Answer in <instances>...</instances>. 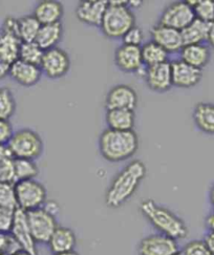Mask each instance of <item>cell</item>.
<instances>
[{"mask_svg": "<svg viewBox=\"0 0 214 255\" xmlns=\"http://www.w3.org/2000/svg\"><path fill=\"white\" fill-rule=\"evenodd\" d=\"M176 255H183V254H182V252H181V251H180V252H179V253H178V254H176Z\"/></svg>", "mask_w": 214, "mask_h": 255, "instance_id": "681fc988", "label": "cell"}, {"mask_svg": "<svg viewBox=\"0 0 214 255\" xmlns=\"http://www.w3.org/2000/svg\"><path fill=\"white\" fill-rule=\"evenodd\" d=\"M151 37L152 41L159 44L168 54L179 52L184 46L182 33L171 27L157 24L151 29Z\"/></svg>", "mask_w": 214, "mask_h": 255, "instance_id": "e0dca14e", "label": "cell"}, {"mask_svg": "<svg viewBox=\"0 0 214 255\" xmlns=\"http://www.w3.org/2000/svg\"><path fill=\"white\" fill-rule=\"evenodd\" d=\"M9 76L18 84L22 86H33L39 82L42 76L40 66L18 60L11 64Z\"/></svg>", "mask_w": 214, "mask_h": 255, "instance_id": "ac0fdd59", "label": "cell"}, {"mask_svg": "<svg viewBox=\"0 0 214 255\" xmlns=\"http://www.w3.org/2000/svg\"><path fill=\"white\" fill-rule=\"evenodd\" d=\"M203 241L205 242L206 246H207V248L209 249L210 253H211L212 255H214V233L208 232V233L205 235V238H204Z\"/></svg>", "mask_w": 214, "mask_h": 255, "instance_id": "b9f144b4", "label": "cell"}, {"mask_svg": "<svg viewBox=\"0 0 214 255\" xmlns=\"http://www.w3.org/2000/svg\"><path fill=\"white\" fill-rule=\"evenodd\" d=\"M26 218L35 242L47 244L58 228L56 215L42 207L26 212Z\"/></svg>", "mask_w": 214, "mask_h": 255, "instance_id": "52a82bcc", "label": "cell"}, {"mask_svg": "<svg viewBox=\"0 0 214 255\" xmlns=\"http://www.w3.org/2000/svg\"><path fill=\"white\" fill-rule=\"evenodd\" d=\"M143 39H144V34H143L142 28L135 25L124 35L122 40H123V44L141 47V43L143 42Z\"/></svg>", "mask_w": 214, "mask_h": 255, "instance_id": "74e56055", "label": "cell"}, {"mask_svg": "<svg viewBox=\"0 0 214 255\" xmlns=\"http://www.w3.org/2000/svg\"><path fill=\"white\" fill-rule=\"evenodd\" d=\"M41 24L34 15L24 16L18 19V34L21 42H35L40 31Z\"/></svg>", "mask_w": 214, "mask_h": 255, "instance_id": "83f0119b", "label": "cell"}, {"mask_svg": "<svg viewBox=\"0 0 214 255\" xmlns=\"http://www.w3.org/2000/svg\"><path fill=\"white\" fill-rule=\"evenodd\" d=\"M15 193L18 209L25 212L42 208L46 203V189L35 179L15 183Z\"/></svg>", "mask_w": 214, "mask_h": 255, "instance_id": "8992f818", "label": "cell"}, {"mask_svg": "<svg viewBox=\"0 0 214 255\" xmlns=\"http://www.w3.org/2000/svg\"><path fill=\"white\" fill-rule=\"evenodd\" d=\"M107 6V0H83L76 9V16L82 23L101 26Z\"/></svg>", "mask_w": 214, "mask_h": 255, "instance_id": "5bb4252c", "label": "cell"}, {"mask_svg": "<svg viewBox=\"0 0 214 255\" xmlns=\"http://www.w3.org/2000/svg\"><path fill=\"white\" fill-rule=\"evenodd\" d=\"M16 112V101L12 91L0 87V119L8 121Z\"/></svg>", "mask_w": 214, "mask_h": 255, "instance_id": "4dcf8cb0", "label": "cell"}, {"mask_svg": "<svg viewBox=\"0 0 214 255\" xmlns=\"http://www.w3.org/2000/svg\"><path fill=\"white\" fill-rule=\"evenodd\" d=\"M106 123L109 129L128 131L133 130L135 116L133 111L109 110L106 112Z\"/></svg>", "mask_w": 214, "mask_h": 255, "instance_id": "603a6c76", "label": "cell"}, {"mask_svg": "<svg viewBox=\"0 0 214 255\" xmlns=\"http://www.w3.org/2000/svg\"><path fill=\"white\" fill-rule=\"evenodd\" d=\"M20 38L13 34L0 32V59L13 64L19 59L21 45Z\"/></svg>", "mask_w": 214, "mask_h": 255, "instance_id": "d4e9b609", "label": "cell"}, {"mask_svg": "<svg viewBox=\"0 0 214 255\" xmlns=\"http://www.w3.org/2000/svg\"><path fill=\"white\" fill-rule=\"evenodd\" d=\"M77 238L75 232L67 227L58 226L47 245L53 254L64 253L75 250Z\"/></svg>", "mask_w": 214, "mask_h": 255, "instance_id": "44dd1931", "label": "cell"}, {"mask_svg": "<svg viewBox=\"0 0 214 255\" xmlns=\"http://www.w3.org/2000/svg\"><path fill=\"white\" fill-rule=\"evenodd\" d=\"M0 183L15 184L14 160L0 161Z\"/></svg>", "mask_w": 214, "mask_h": 255, "instance_id": "8d00e7d4", "label": "cell"}, {"mask_svg": "<svg viewBox=\"0 0 214 255\" xmlns=\"http://www.w3.org/2000/svg\"><path fill=\"white\" fill-rule=\"evenodd\" d=\"M15 183L20 181L34 180L39 173V168L35 161L26 159H14Z\"/></svg>", "mask_w": 214, "mask_h": 255, "instance_id": "f1b7e54d", "label": "cell"}, {"mask_svg": "<svg viewBox=\"0 0 214 255\" xmlns=\"http://www.w3.org/2000/svg\"><path fill=\"white\" fill-rule=\"evenodd\" d=\"M140 211L161 234L176 241L183 240L188 235V228L185 222L176 213L153 200H144L140 204Z\"/></svg>", "mask_w": 214, "mask_h": 255, "instance_id": "3957f363", "label": "cell"}, {"mask_svg": "<svg viewBox=\"0 0 214 255\" xmlns=\"http://www.w3.org/2000/svg\"><path fill=\"white\" fill-rule=\"evenodd\" d=\"M71 67V60L67 53L59 47L45 51L40 63L43 74L51 79H59L67 74Z\"/></svg>", "mask_w": 214, "mask_h": 255, "instance_id": "30bf717a", "label": "cell"}, {"mask_svg": "<svg viewBox=\"0 0 214 255\" xmlns=\"http://www.w3.org/2000/svg\"><path fill=\"white\" fill-rule=\"evenodd\" d=\"M9 70H11V64L0 59V80L4 79L6 76L9 75Z\"/></svg>", "mask_w": 214, "mask_h": 255, "instance_id": "60d3db41", "label": "cell"}, {"mask_svg": "<svg viewBox=\"0 0 214 255\" xmlns=\"http://www.w3.org/2000/svg\"><path fill=\"white\" fill-rule=\"evenodd\" d=\"M114 63L124 73H139L144 66L141 47L122 44L114 53Z\"/></svg>", "mask_w": 214, "mask_h": 255, "instance_id": "9a60e30c", "label": "cell"}, {"mask_svg": "<svg viewBox=\"0 0 214 255\" xmlns=\"http://www.w3.org/2000/svg\"><path fill=\"white\" fill-rule=\"evenodd\" d=\"M16 209L0 208V233H11L15 220Z\"/></svg>", "mask_w": 214, "mask_h": 255, "instance_id": "e575fe53", "label": "cell"}, {"mask_svg": "<svg viewBox=\"0 0 214 255\" xmlns=\"http://www.w3.org/2000/svg\"><path fill=\"white\" fill-rule=\"evenodd\" d=\"M3 160H14L13 153L11 149L8 148L7 144L0 145V161H3Z\"/></svg>", "mask_w": 214, "mask_h": 255, "instance_id": "ab89813d", "label": "cell"}, {"mask_svg": "<svg viewBox=\"0 0 214 255\" xmlns=\"http://www.w3.org/2000/svg\"><path fill=\"white\" fill-rule=\"evenodd\" d=\"M44 52L36 42H22L19 51V60L40 66Z\"/></svg>", "mask_w": 214, "mask_h": 255, "instance_id": "f546056e", "label": "cell"}, {"mask_svg": "<svg viewBox=\"0 0 214 255\" xmlns=\"http://www.w3.org/2000/svg\"><path fill=\"white\" fill-rule=\"evenodd\" d=\"M14 255H31V254H28V253L25 252V251H19L18 253L14 254Z\"/></svg>", "mask_w": 214, "mask_h": 255, "instance_id": "c3c4849f", "label": "cell"}, {"mask_svg": "<svg viewBox=\"0 0 214 255\" xmlns=\"http://www.w3.org/2000/svg\"><path fill=\"white\" fill-rule=\"evenodd\" d=\"M63 5L56 0H43L40 1L34 11V17L41 25L60 22L63 16Z\"/></svg>", "mask_w": 214, "mask_h": 255, "instance_id": "d6986e66", "label": "cell"}, {"mask_svg": "<svg viewBox=\"0 0 214 255\" xmlns=\"http://www.w3.org/2000/svg\"><path fill=\"white\" fill-rule=\"evenodd\" d=\"M146 175V166L135 160L129 163L112 180L107 189L105 203L110 208H119L127 202L139 188Z\"/></svg>", "mask_w": 214, "mask_h": 255, "instance_id": "6da1fadb", "label": "cell"}, {"mask_svg": "<svg viewBox=\"0 0 214 255\" xmlns=\"http://www.w3.org/2000/svg\"><path fill=\"white\" fill-rule=\"evenodd\" d=\"M143 64L146 67L167 62L168 53L153 41L146 42L141 46Z\"/></svg>", "mask_w": 214, "mask_h": 255, "instance_id": "4316f807", "label": "cell"}, {"mask_svg": "<svg viewBox=\"0 0 214 255\" xmlns=\"http://www.w3.org/2000/svg\"><path fill=\"white\" fill-rule=\"evenodd\" d=\"M183 255H212L204 241H191L181 251Z\"/></svg>", "mask_w": 214, "mask_h": 255, "instance_id": "d590c367", "label": "cell"}, {"mask_svg": "<svg viewBox=\"0 0 214 255\" xmlns=\"http://www.w3.org/2000/svg\"><path fill=\"white\" fill-rule=\"evenodd\" d=\"M54 255H79V253H78L77 251L73 250V251H70V252H64V253H58V254H54Z\"/></svg>", "mask_w": 214, "mask_h": 255, "instance_id": "7dc6e473", "label": "cell"}, {"mask_svg": "<svg viewBox=\"0 0 214 255\" xmlns=\"http://www.w3.org/2000/svg\"><path fill=\"white\" fill-rule=\"evenodd\" d=\"M63 36V26L61 22L41 25L36 38V43L43 52L57 47Z\"/></svg>", "mask_w": 214, "mask_h": 255, "instance_id": "7402d4cb", "label": "cell"}, {"mask_svg": "<svg viewBox=\"0 0 214 255\" xmlns=\"http://www.w3.org/2000/svg\"><path fill=\"white\" fill-rule=\"evenodd\" d=\"M0 208H18L15 193V184L0 183Z\"/></svg>", "mask_w": 214, "mask_h": 255, "instance_id": "d6a6232c", "label": "cell"}, {"mask_svg": "<svg viewBox=\"0 0 214 255\" xmlns=\"http://www.w3.org/2000/svg\"><path fill=\"white\" fill-rule=\"evenodd\" d=\"M211 58L210 48L204 43L185 45L181 50V59L183 62L187 63L193 67L203 70Z\"/></svg>", "mask_w": 214, "mask_h": 255, "instance_id": "ffe728a7", "label": "cell"}, {"mask_svg": "<svg viewBox=\"0 0 214 255\" xmlns=\"http://www.w3.org/2000/svg\"><path fill=\"white\" fill-rule=\"evenodd\" d=\"M209 24L210 23L204 22L200 20V19H194L187 27H185L183 31H181L184 46L201 44L204 41H207Z\"/></svg>", "mask_w": 214, "mask_h": 255, "instance_id": "484cf974", "label": "cell"}, {"mask_svg": "<svg viewBox=\"0 0 214 255\" xmlns=\"http://www.w3.org/2000/svg\"><path fill=\"white\" fill-rule=\"evenodd\" d=\"M9 234L16 240L22 251H25L31 255H39L36 246L37 243L33 238L30 226H28L25 211L18 208L16 209L13 228Z\"/></svg>", "mask_w": 214, "mask_h": 255, "instance_id": "7c38bea8", "label": "cell"}, {"mask_svg": "<svg viewBox=\"0 0 214 255\" xmlns=\"http://www.w3.org/2000/svg\"><path fill=\"white\" fill-rule=\"evenodd\" d=\"M207 41L214 48V21L209 24V31H208Z\"/></svg>", "mask_w": 214, "mask_h": 255, "instance_id": "ee69618b", "label": "cell"}, {"mask_svg": "<svg viewBox=\"0 0 214 255\" xmlns=\"http://www.w3.org/2000/svg\"><path fill=\"white\" fill-rule=\"evenodd\" d=\"M13 127L8 121L0 119V145L7 144L13 135Z\"/></svg>", "mask_w": 214, "mask_h": 255, "instance_id": "f35d334b", "label": "cell"}, {"mask_svg": "<svg viewBox=\"0 0 214 255\" xmlns=\"http://www.w3.org/2000/svg\"><path fill=\"white\" fill-rule=\"evenodd\" d=\"M0 255H6V254H4V253H0Z\"/></svg>", "mask_w": 214, "mask_h": 255, "instance_id": "f907efd6", "label": "cell"}, {"mask_svg": "<svg viewBox=\"0 0 214 255\" xmlns=\"http://www.w3.org/2000/svg\"><path fill=\"white\" fill-rule=\"evenodd\" d=\"M209 202H210V204L212 206V208L214 209V183L212 184L211 188L209 190Z\"/></svg>", "mask_w": 214, "mask_h": 255, "instance_id": "f6af8a7d", "label": "cell"}, {"mask_svg": "<svg viewBox=\"0 0 214 255\" xmlns=\"http://www.w3.org/2000/svg\"><path fill=\"white\" fill-rule=\"evenodd\" d=\"M145 82L151 91L164 93L169 91L172 86V76L170 62L146 67L144 71Z\"/></svg>", "mask_w": 214, "mask_h": 255, "instance_id": "4fadbf2b", "label": "cell"}, {"mask_svg": "<svg viewBox=\"0 0 214 255\" xmlns=\"http://www.w3.org/2000/svg\"><path fill=\"white\" fill-rule=\"evenodd\" d=\"M193 9L197 19L207 23L214 21V0H197Z\"/></svg>", "mask_w": 214, "mask_h": 255, "instance_id": "1f68e13d", "label": "cell"}, {"mask_svg": "<svg viewBox=\"0 0 214 255\" xmlns=\"http://www.w3.org/2000/svg\"><path fill=\"white\" fill-rule=\"evenodd\" d=\"M127 5L131 8V7H139L142 5V1L141 0H138V1H127Z\"/></svg>", "mask_w": 214, "mask_h": 255, "instance_id": "bcb514c9", "label": "cell"}, {"mask_svg": "<svg viewBox=\"0 0 214 255\" xmlns=\"http://www.w3.org/2000/svg\"><path fill=\"white\" fill-rule=\"evenodd\" d=\"M139 149V138L134 130L121 131L107 128L99 136V150L108 162L130 159Z\"/></svg>", "mask_w": 214, "mask_h": 255, "instance_id": "7a4b0ae2", "label": "cell"}, {"mask_svg": "<svg viewBox=\"0 0 214 255\" xmlns=\"http://www.w3.org/2000/svg\"><path fill=\"white\" fill-rule=\"evenodd\" d=\"M135 26V17L127 1H108L101 23L102 33L109 39H122L129 29Z\"/></svg>", "mask_w": 214, "mask_h": 255, "instance_id": "277c9868", "label": "cell"}, {"mask_svg": "<svg viewBox=\"0 0 214 255\" xmlns=\"http://www.w3.org/2000/svg\"><path fill=\"white\" fill-rule=\"evenodd\" d=\"M14 159L35 161L43 151V142L40 134L33 129L23 128L13 133L7 143Z\"/></svg>", "mask_w": 214, "mask_h": 255, "instance_id": "5b68a950", "label": "cell"}, {"mask_svg": "<svg viewBox=\"0 0 214 255\" xmlns=\"http://www.w3.org/2000/svg\"><path fill=\"white\" fill-rule=\"evenodd\" d=\"M193 121L201 131L214 134V104L198 103L193 111Z\"/></svg>", "mask_w": 214, "mask_h": 255, "instance_id": "cb8c5ba5", "label": "cell"}, {"mask_svg": "<svg viewBox=\"0 0 214 255\" xmlns=\"http://www.w3.org/2000/svg\"><path fill=\"white\" fill-rule=\"evenodd\" d=\"M172 85L180 88H191L198 85L202 78L203 72L182 60L170 62Z\"/></svg>", "mask_w": 214, "mask_h": 255, "instance_id": "2e32d148", "label": "cell"}, {"mask_svg": "<svg viewBox=\"0 0 214 255\" xmlns=\"http://www.w3.org/2000/svg\"><path fill=\"white\" fill-rule=\"evenodd\" d=\"M19 251H22V249L11 234L0 233V253L14 255Z\"/></svg>", "mask_w": 214, "mask_h": 255, "instance_id": "836d02e7", "label": "cell"}, {"mask_svg": "<svg viewBox=\"0 0 214 255\" xmlns=\"http://www.w3.org/2000/svg\"><path fill=\"white\" fill-rule=\"evenodd\" d=\"M194 19L193 7L187 1H176L170 3L161 15L159 24L171 27L177 31H183Z\"/></svg>", "mask_w": 214, "mask_h": 255, "instance_id": "ba28073f", "label": "cell"}, {"mask_svg": "<svg viewBox=\"0 0 214 255\" xmlns=\"http://www.w3.org/2000/svg\"><path fill=\"white\" fill-rule=\"evenodd\" d=\"M138 105V95L129 85L120 84L113 86L105 98L106 110L133 111Z\"/></svg>", "mask_w": 214, "mask_h": 255, "instance_id": "8fae6325", "label": "cell"}, {"mask_svg": "<svg viewBox=\"0 0 214 255\" xmlns=\"http://www.w3.org/2000/svg\"><path fill=\"white\" fill-rule=\"evenodd\" d=\"M179 252L178 241L161 233L147 235L138 246L139 255H176Z\"/></svg>", "mask_w": 214, "mask_h": 255, "instance_id": "9c48e42d", "label": "cell"}, {"mask_svg": "<svg viewBox=\"0 0 214 255\" xmlns=\"http://www.w3.org/2000/svg\"><path fill=\"white\" fill-rule=\"evenodd\" d=\"M205 224H206V228H207L208 232L214 233V211H212L211 213H209L207 215V218L205 220Z\"/></svg>", "mask_w": 214, "mask_h": 255, "instance_id": "7bdbcfd3", "label": "cell"}]
</instances>
